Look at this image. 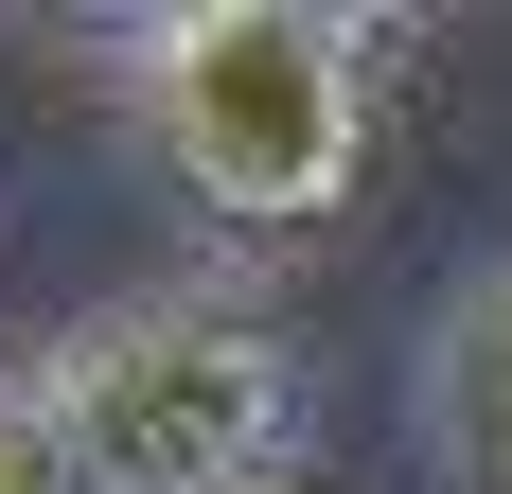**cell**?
Masks as SVG:
<instances>
[{
  "label": "cell",
  "mask_w": 512,
  "mask_h": 494,
  "mask_svg": "<svg viewBox=\"0 0 512 494\" xmlns=\"http://www.w3.org/2000/svg\"><path fill=\"white\" fill-rule=\"evenodd\" d=\"M442 459L460 494H512V265L442 318Z\"/></svg>",
  "instance_id": "cell-3"
},
{
  "label": "cell",
  "mask_w": 512,
  "mask_h": 494,
  "mask_svg": "<svg viewBox=\"0 0 512 494\" xmlns=\"http://www.w3.org/2000/svg\"><path fill=\"white\" fill-rule=\"evenodd\" d=\"M248 494H318V477H248Z\"/></svg>",
  "instance_id": "cell-5"
},
{
  "label": "cell",
  "mask_w": 512,
  "mask_h": 494,
  "mask_svg": "<svg viewBox=\"0 0 512 494\" xmlns=\"http://www.w3.org/2000/svg\"><path fill=\"white\" fill-rule=\"evenodd\" d=\"M389 36L318 0H177L142 18V142L212 230H318L371 177Z\"/></svg>",
  "instance_id": "cell-1"
},
{
  "label": "cell",
  "mask_w": 512,
  "mask_h": 494,
  "mask_svg": "<svg viewBox=\"0 0 512 494\" xmlns=\"http://www.w3.org/2000/svg\"><path fill=\"white\" fill-rule=\"evenodd\" d=\"M0 494H89V477H71V424H53L36 371H0Z\"/></svg>",
  "instance_id": "cell-4"
},
{
  "label": "cell",
  "mask_w": 512,
  "mask_h": 494,
  "mask_svg": "<svg viewBox=\"0 0 512 494\" xmlns=\"http://www.w3.org/2000/svg\"><path fill=\"white\" fill-rule=\"evenodd\" d=\"M36 389L71 424V477L89 494H248L283 459V336L248 300H212V283L106 300Z\"/></svg>",
  "instance_id": "cell-2"
}]
</instances>
